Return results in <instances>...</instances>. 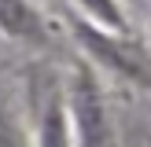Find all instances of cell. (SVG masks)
I'll return each instance as SVG.
<instances>
[{
    "instance_id": "1",
    "label": "cell",
    "mask_w": 151,
    "mask_h": 147,
    "mask_svg": "<svg viewBox=\"0 0 151 147\" xmlns=\"http://www.w3.org/2000/svg\"><path fill=\"white\" fill-rule=\"evenodd\" d=\"M66 118H70L74 147H111V125L103 107V88L96 81L92 66L78 63L66 81Z\"/></svg>"
},
{
    "instance_id": "2",
    "label": "cell",
    "mask_w": 151,
    "mask_h": 147,
    "mask_svg": "<svg viewBox=\"0 0 151 147\" xmlns=\"http://www.w3.org/2000/svg\"><path fill=\"white\" fill-rule=\"evenodd\" d=\"M78 33H81V44L100 55V63H107L111 70L125 74L140 85H151V59L137 44L125 41V33H111V29H100V26H81Z\"/></svg>"
},
{
    "instance_id": "3",
    "label": "cell",
    "mask_w": 151,
    "mask_h": 147,
    "mask_svg": "<svg viewBox=\"0 0 151 147\" xmlns=\"http://www.w3.org/2000/svg\"><path fill=\"white\" fill-rule=\"evenodd\" d=\"M0 33L22 44H41L48 37V26L29 0H0Z\"/></svg>"
},
{
    "instance_id": "4",
    "label": "cell",
    "mask_w": 151,
    "mask_h": 147,
    "mask_svg": "<svg viewBox=\"0 0 151 147\" xmlns=\"http://www.w3.org/2000/svg\"><path fill=\"white\" fill-rule=\"evenodd\" d=\"M33 147H74L70 136V118H66V96L52 88L37 110V140Z\"/></svg>"
},
{
    "instance_id": "5",
    "label": "cell",
    "mask_w": 151,
    "mask_h": 147,
    "mask_svg": "<svg viewBox=\"0 0 151 147\" xmlns=\"http://www.w3.org/2000/svg\"><path fill=\"white\" fill-rule=\"evenodd\" d=\"M88 19L100 29H111V33H125V11L118 0H74Z\"/></svg>"
},
{
    "instance_id": "6",
    "label": "cell",
    "mask_w": 151,
    "mask_h": 147,
    "mask_svg": "<svg viewBox=\"0 0 151 147\" xmlns=\"http://www.w3.org/2000/svg\"><path fill=\"white\" fill-rule=\"evenodd\" d=\"M0 147H33L26 125L15 114V103L7 99L4 92H0Z\"/></svg>"
}]
</instances>
